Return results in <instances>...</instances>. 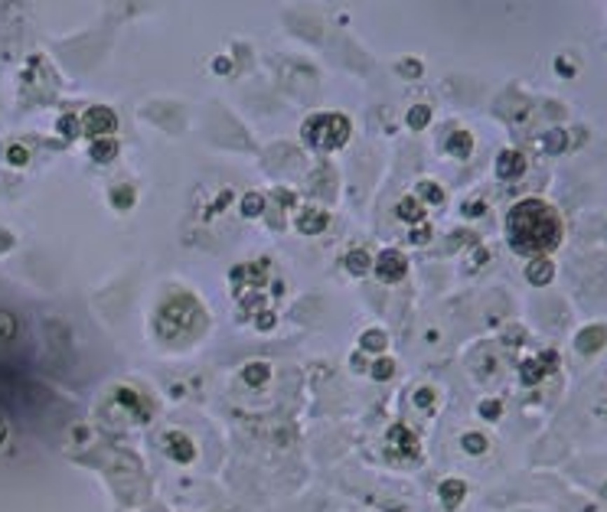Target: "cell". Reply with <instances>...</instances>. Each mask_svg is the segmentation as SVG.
Segmentation results:
<instances>
[{
	"instance_id": "cell-14",
	"label": "cell",
	"mask_w": 607,
	"mask_h": 512,
	"mask_svg": "<svg viewBox=\"0 0 607 512\" xmlns=\"http://www.w3.org/2000/svg\"><path fill=\"white\" fill-rule=\"evenodd\" d=\"M441 503L447 506V509H454V506H461V499H464V493H467V486L461 483V480H444L441 483Z\"/></svg>"
},
{
	"instance_id": "cell-17",
	"label": "cell",
	"mask_w": 607,
	"mask_h": 512,
	"mask_svg": "<svg viewBox=\"0 0 607 512\" xmlns=\"http://www.w3.org/2000/svg\"><path fill=\"white\" fill-rule=\"evenodd\" d=\"M386 346H389V336L382 330H366L360 336V350L366 352H386Z\"/></svg>"
},
{
	"instance_id": "cell-23",
	"label": "cell",
	"mask_w": 607,
	"mask_h": 512,
	"mask_svg": "<svg viewBox=\"0 0 607 512\" xmlns=\"http://www.w3.org/2000/svg\"><path fill=\"white\" fill-rule=\"evenodd\" d=\"M392 372H395V362L386 356V359H379V362H372V369H369V375L376 382H386V379H392Z\"/></svg>"
},
{
	"instance_id": "cell-29",
	"label": "cell",
	"mask_w": 607,
	"mask_h": 512,
	"mask_svg": "<svg viewBox=\"0 0 607 512\" xmlns=\"http://www.w3.org/2000/svg\"><path fill=\"white\" fill-rule=\"evenodd\" d=\"M275 326V313L268 310V313H258V330H271Z\"/></svg>"
},
{
	"instance_id": "cell-3",
	"label": "cell",
	"mask_w": 607,
	"mask_h": 512,
	"mask_svg": "<svg viewBox=\"0 0 607 512\" xmlns=\"http://www.w3.org/2000/svg\"><path fill=\"white\" fill-rule=\"evenodd\" d=\"M301 134L313 151H340L350 141V121L340 111H320L304 124Z\"/></svg>"
},
{
	"instance_id": "cell-12",
	"label": "cell",
	"mask_w": 607,
	"mask_h": 512,
	"mask_svg": "<svg viewBox=\"0 0 607 512\" xmlns=\"http://www.w3.org/2000/svg\"><path fill=\"white\" fill-rule=\"evenodd\" d=\"M552 261L549 258H532L529 268H526V277H529V284H549L552 281Z\"/></svg>"
},
{
	"instance_id": "cell-26",
	"label": "cell",
	"mask_w": 607,
	"mask_h": 512,
	"mask_svg": "<svg viewBox=\"0 0 607 512\" xmlns=\"http://www.w3.org/2000/svg\"><path fill=\"white\" fill-rule=\"evenodd\" d=\"M7 160L13 163V167H23V163H27V151H23L20 144H13V147H7Z\"/></svg>"
},
{
	"instance_id": "cell-24",
	"label": "cell",
	"mask_w": 607,
	"mask_h": 512,
	"mask_svg": "<svg viewBox=\"0 0 607 512\" xmlns=\"http://www.w3.org/2000/svg\"><path fill=\"white\" fill-rule=\"evenodd\" d=\"M464 450H467V454H484V450H486V437L467 434V437H464Z\"/></svg>"
},
{
	"instance_id": "cell-27",
	"label": "cell",
	"mask_w": 607,
	"mask_h": 512,
	"mask_svg": "<svg viewBox=\"0 0 607 512\" xmlns=\"http://www.w3.org/2000/svg\"><path fill=\"white\" fill-rule=\"evenodd\" d=\"M542 372H545V369H542L539 362H529V366H522V379H526V382L532 385V382H539V379H542Z\"/></svg>"
},
{
	"instance_id": "cell-10",
	"label": "cell",
	"mask_w": 607,
	"mask_h": 512,
	"mask_svg": "<svg viewBox=\"0 0 607 512\" xmlns=\"http://www.w3.org/2000/svg\"><path fill=\"white\" fill-rule=\"evenodd\" d=\"M395 216H399L402 222H408V226H415V222H425V206L418 202L415 193H408V196H402V200L395 202Z\"/></svg>"
},
{
	"instance_id": "cell-6",
	"label": "cell",
	"mask_w": 607,
	"mask_h": 512,
	"mask_svg": "<svg viewBox=\"0 0 607 512\" xmlns=\"http://www.w3.org/2000/svg\"><path fill=\"white\" fill-rule=\"evenodd\" d=\"M163 450H167V457L170 460H177V464H190L193 457H196V447H193V441L183 431H170V434H163Z\"/></svg>"
},
{
	"instance_id": "cell-8",
	"label": "cell",
	"mask_w": 607,
	"mask_h": 512,
	"mask_svg": "<svg viewBox=\"0 0 607 512\" xmlns=\"http://www.w3.org/2000/svg\"><path fill=\"white\" fill-rule=\"evenodd\" d=\"M526 173V153L522 151H503L496 157V177L500 180H519Z\"/></svg>"
},
{
	"instance_id": "cell-33",
	"label": "cell",
	"mask_w": 607,
	"mask_h": 512,
	"mask_svg": "<svg viewBox=\"0 0 607 512\" xmlns=\"http://www.w3.org/2000/svg\"><path fill=\"white\" fill-rule=\"evenodd\" d=\"M4 431H7V427H4V421H0V441H4Z\"/></svg>"
},
{
	"instance_id": "cell-9",
	"label": "cell",
	"mask_w": 607,
	"mask_h": 512,
	"mask_svg": "<svg viewBox=\"0 0 607 512\" xmlns=\"http://www.w3.org/2000/svg\"><path fill=\"white\" fill-rule=\"evenodd\" d=\"M444 151L454 157V160H467L470 157V151H474V134L470 131H451L447 134V144H444Z\"/></svg>"
},
{
	"instance_id": "cell-5",
	"label": "cell",
	"mask_w": 607,
	"mask_h": 512,
	"mask_svg": "<svg viewBox=\"0 0 607 512\" xmlns=\"http://www.w3.org/2000/svg\"><path fill=\"white\" fill-rule=\"evenodd\" d=\"M372 275L379 277L382 284H399L408 275V258L402 255L399 248H386L376 261H372Z\"/></svg>"
},
{
	"instance_id": "cell-25",
	"label": "cell",
	"mask_w": 607,
	"mask_h": 512,
	"mask_svg": "<svg viewBox=\"0 0 607 512\" xmlns=\"http://www.w3.org/2000/svg\"><path fill=\"white\" fill-rule=\"evenodd\" d=\"M435 399H437L435 389H418L415 392V405H418V408H425V411L431 408V401H435Z\"/></svg>"
},
{
	"instance_id": "cell-31",
	"label": "cell",
	"mask_w": 607,
	"mask_h": 512,
	"mask_svg": "<svg viewBox=\"0 0 607 512\" xmlns=\"http://www.w3.org/2000/svg\"><path fill=\"white\" fill-rule=\"evenodd\" d=\"M411 242H418V245H421V242H428V226H421L415 232V235H411Z\"/></svg>"
},
{
	"instance_id": "cell-30",
	"label": "cell",
	"mask_w": 607,
	"mask_h": 512,
	"mask_svg": "<svg viewBox=\"0 0 607 512\" xmlns=\"http://www.w3.org/2000/svg\"><path fill=\"white\" fill-rule=\"evenodd\" d=\"M480 415L496 417V415H500V405H496V401H490V405H480Z\"/></svg>"
},
{
	"instance_id": "cell-11",
	"label": "cell",
	"mask_w": 607,
	"mask_h": 512,
	"mask_svg": "<svg viewBox=\"0 0 607 512\" xmlns=\"http://www.w3.org/2000/svg\"><path fill=\"white\" fill-rule=\"evenodd\" d=\"M415 196H418V202H421V206H441V202H444V190H441V186H437L435 180H421L415 186Z\"/></svg>"
},
{
	"instance_id": "cell-1",
	"label": "cell",
	"mask_w": 607,
	"mask_h": 512,
	"mask_svg": "<svg viewBox=\"0 0 607 512\" xmlns=\"http://www.w3.org/2000/svg\"><path fill=\"white\" fill-rule=\"evenodd\" d=\"M506 238L516 255L545 258L561 242V219L549 202L522 200L506 216Z\"/></svg>"
},
{
	"instance_id": "cell-21",
	"label": "cell",
	"mask_w": 607,
	"mask_h": 512,
	"mask_svg": "<svg viewBox=\"0 0 607 512\" xmlns=\"http://www.w3.org/2000/svg\"><path fill=\"white\" fill-rule=\"evenodd\" d=\"M134 202V186H111V206L114 209H128Z\"/></svg>"
},
{
	"instance_id": "cell-16",
	"label": "cell",
	"mask_w": 607,
	"mask_h": 512,
	"mask_svg": "<svg viewBox=\"0 0 607 512\" xmlns=\"http://www.w3.org/2000/svg\"><path fill=\"white\" fill-rule=\"evenodd\" d=\"M118 157V141L114 137H102V141H92V160L108 163Z\"/></svg>"
},
{
	"instance_id": "cell-19",
	"label": "cell",
	"mask_w": 607,
	"mask_h": 512,
	"mask_svg": "<svg viewBox=\"0 0 607 512\" xmlns=\"http://www.w3.org/2000/svg\"><path fill=\"white\" fill-rule=\"evenodd\" d=\"M405 121L411 131H421V127H428V121H431V108H428V104H411Z\"/></svg>"
},
{
	"instance_id": "cell-32",
	"label": "cell",
	"mask_w": 607,
	"mask_h": 512,
	"mask_svg": "<svg viewBox=\"0 0 607 512\" xmlns=\"http://www.w3.org/2000/svg\"><path fill=\"white\" fill-rule=\"evenodd\" d=\"M229 69H232V62H229V59H222V56H219V59H216V72H229Z\"/></svg>"
},
{
	"instance_id": "cell-28",
	"label": "cell",
	"mask_w": 607,
	"mask_h": 512,
	"mask_svg": "<svg viewBox=\"0 0 607 512\" xmlns=\"http://www.w3.org/2000/svg\"><path fill=\"white\" fill-rule=\"evenodd\" d=\"M59 134H79V124H76V118H59Z\"/></svg>"
},
{
	"instance_id": "cell-2",
	"label": "cell",
	"mask_w": 607,
	"mask_h": 512,
	"mask_svg": "<svg viewBox=\"0 0 607 512\" xmlns=\"http://www.w3.org/2000/svg\"><path fill=\"white\" fill-rule=\"evenodd\" d=\"M154 330L167 346H183L203 333V310L190 294H170L154 317Z\"/></svg>"
},
{
	"instance_id": "cell-18",
	"label": "cell",
	"mask_w": 607,
	"mask_h": 512,
	"mask_svg": "<svg viewBox=\"0 0 607 512\" xmlns=\"http://www.w3.org/2000/svg\"><path fill=\"white\" fill-rule=\"evenodd\" d=\"M604 340H607V330H604V326H594V333L585 330V333H578V350H581V352H594Z\"/></svg>"
},
{
	"instance_id": "cell-20",
	"label": "cell",
	"mask_w": 607,
	"mask_h": 512,
	"mask_svg": "<svg viewBox=\"0 0 607 512\" xmlns=\"http://www.w3.org/2000/svg\"><path fill=\"white\" fill-rule=\"evenodd\" d=\"M261 209H265V196H261V193H245V200H242V216L245 219L261 216Z\"/></svg>"
},
{
	"instance_id": "cell-7",
	"label": "cell",
	"mask_w": 607,
	"mask_h": 512,
	"mask_svg": "<svg viewBox=\"0 0 607 512\" xmlns=\"http://www.w3.org/2000/svg\"><path fill=\"white\" fill-rule=\"evenodd\" d=\"M297 232H304V235H320L323 228L330 226V216L323 212V209L317 206H304L301 212H297Z\"/></svg>"
},
{
	"instance_id": "cell-13",
	"label": "cell",
	"mask_w": 607,
	"mask_h": 512,
	"mask_svg": "<svg viewBox=\"0 0 607 512\" xmlns=\"http://www.w3.org/2000/svg\"><path fill=\"white\" fill-rule=\"evenodd\" d=\"M343 265H346L350 275H366V271H372V258L366 248H353L350 255L343 258Z\"/></svg>"
},
{
	"instance_id": "cell-4",
	"label": "cell",
	"mask_w": 607,
	"mask_h": 512,
	"mask_svg": "<svg viewBox=\"0 0 607 512\" xmlns=\"http://www.w3.org/2000/svg\"><path fill=\"white\" fill-rule=\"evenodd\" d=\"M114 131H118V114H114L111 108L95 104V108H88V111L82 114V134H86V137H92V141L114 137Z\"/></svg>"
},
{
	"instance_id": "cell-15",
	"label": "cell",
	"mask_w": 607,
	"mask_h": 512,
	"mask_svg": "<svg viewBox=\"0 0 607 512\" xmlns=\"http://www.w3.org/2000/svg\"><path fill=\"white\" fill-rule=\"evenodd\" d=\"M268 379H271V366L268 362H252V366L242 369V382L245 385H265Z\"/></svg>"
},
{
	"instance_id": "cell-22",
	"label": "cell",
	"mask_w": 607,
	"mask_h": 512,
	"mask_svg": "<svg viewBox=\"0 0 607 512\" xmlns=\"http://www.w3.org/2000/svg\"><path fill=\"white\" fill-rule=\"evenodd\" d=\"M20 330V320L10 310H0V340H13Z\"/></svg>"
}]
</instances>
